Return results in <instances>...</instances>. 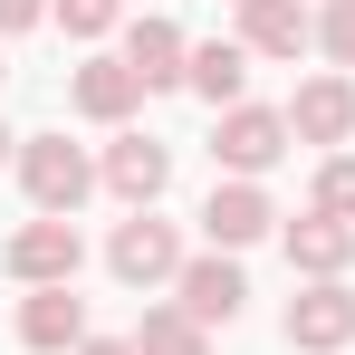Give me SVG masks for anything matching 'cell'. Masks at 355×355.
I'll return each instance as SVG.
<instances>
[{
	"label": "cell",
	"instance_id": "obj_1",
	"mask_svg": "<svg viewBox=\"0 0 355 355\" xmlns=\"http://www.w3.org/2000/svg\"><path fill=\"white\" fill-rule=\"evenodd\" d=\"M297 154V135H288V106H231V116H211V173L221 182H269L279 164Z\"/></svg>",
	"mask_w": 355,
	"mask_h": 355
},
{
	"label": "cell",
	"instance_id": "obj_2",
	"mask_svg": "<svg viewBox=\"0 0 355 355\" xmlns=\"http://www.w3.org/2000/svg\"><path fill=\"white\" fill-rule=\"evenodd\" d=\"M182 259H192V240H182V221H164V211H125L116 231H106V279L135 288V297L173 288Z\"/></svg>",
	"mask_w": 355,
	"mask_h": 355
},
{
	"label": "cell",
	"instance_id": "obj_3",
	"mask_svg": "<svg viewBox=\"0 0 355 355\" xmlns=\"http://www.w3.org/2000/svg\"><path fill=\"white\" fill-rule=\"evenodd\" d=\"M19 192H29V211H87V192H96V154L87 144H67V135H19Z\"/></svg>",
	"mask_w": 355,
	"mask_h": 355
},
{
	"label": "cell",
	"instance_id": "obj_4",
	"mask_svg": "<svg viewBox=\"0 0 355 355\" xmlns=\"http://www.w3.org/2000/svg\"><path fill=\"white\" fill-rule=\"evenodd\" d=\"M0 269H10L19 288H77V269H87V231H77L67 211H29L19 231L0 240Z\"/></svg>",
	"mask_w": 355,
	"mask_h": 355
},
{
	"label": "cell",
	"instance_id": "obj_5",
	"mask_svg": "<svg viewBox=\"0 0 355 355\" xmlns=\"http://www.w3.org/2000/svg\"><path fill=\"white\" fill-rule=\"evenodd\" d=\"M96 192H116L125 211H154V202L173 192V144L144 135V125L106 135V144H96Z\"/></svg>",
	"mask_w": 355,
	"mask_h": 355
},
{
	"label": "cell",
	"instance_id": "obj_6",
	"mask_svg": "<svg viewBox=\"0 0 355 355\" xmlns=\"http://www.w3.org/2000/svg\"><path fill=\"white\" fill-rule=\"evenodd\" d=\"M192 221H202V250H259V240H279V221H288V211H279V202H269V182H221L211 173V192H202V211H192Z\"/></svg>",
	"mask_w": 355,
	"mask_h": 355
},
{
	"label": "cell",
	"instance_id": "obj_7",
	"mask_svg": "<svg viewBox=\"0 0 355 355\" xmlns=\"http://www.w3.org/2000/svg\"><path fill=\"white\" fill-rule=\"evenodd\" d=\"M279 336L297 355H346L355 346V279H297V297L279 307Z\"/></svg>",
	"mask_w": 355,
	"mask_h": 355
},
{
	"label": "cell",
	"instance_id": "obj_8",
	"mask_svg": "<svg viewBox=\"0 0 355 355\" xmlns=\"http://www.w3.org/2000/svg\"><path fill=\"white\" fill-rule=\"evenodd\" d=\"M231 39L250 49V58H269V67H297L307 49H317V0H240Z\"/></svg>",
	"mask_w": 355,
	"mask_h": 355
},
{
	"label": "cell",
	"instance_id": "obj_9",
	"mask_svg": "<svg viewBox=\"0 0 355 355\" xmlns=\"http://www.w3.org/2000/svg\"><path fill=\"white\" fill-rule=\"evenodd\" d=\"M116 58L135 67V87H144V96H173L182 77H192V39H182L164 10H135V19L116 29Z\"/></svg>",
	"mask_w": 355,
	"mask_h": 355
},
{
	"label": "cell",
	"instance_id": "obj_10",
	"mask_svg": "<svg viewBox=\"0 0 355 355\" xmlns=\"http://www.w3.org/2000/svg\"><path fill=\"white\" fill-rule=\"evenodd\" d=\"M135 106H144V87H135V67L116 58V49H87V58L67 67V116L106 125V135H125L135 125Z\"/></svg>",
	"mask_w": 355,
	"mask_h": 355
},
{
	"label": "cell",
	"instance_id": "obj_11",
	"mask_svg": "<svg viewBox=\"0 0 355 355\" xmlns=\"http://www.w3.org/2000/svg\"><path fill=\"white\" fill-rule=\"evenodd\" d=\"M173 307L192 327H240V307H250V269H240L231 250H192L173 279Z\"/></svg>",
	"mask_w": 355,
	"mask_h": 355
},
{
	"label": "cell",
	"instance_id": "obj_12",
	"mask_svg": "<svg viewBox=\"0 0 355 355\" xmlns=\"http://www.w3.org/2000/svg\"><path fill=\"white\" fill-rule=\"evenodd\" d=\"M288 135H297V144H317V154H346V144H355V77H346V67L297 77V96H288Z\"/></svg>",
	"mask_w": 355,
	"mask_h": 355
},
{
	"label": "cell",
	"instance_id": "obj_13",
	"mask_svg": "<svg viewBox=\"0 0 355 355\" xmlns=\"http://www.w3.org/2000/svg\"><path fill=\"white\" fill-rule=\"evenodd\" d=\"M10 336L29 355H77L96 327H87V297L77 288H19V307H10Z\"/></svg>",
	"mask_w": 355,
	"mask_h": 355
},
{
	"label": "cell",
	"instance_id": "obj_14",
	"mask_svg": "<svg viewBox=\"0 0 355 355\" xmlns=\"http://www.w3.org/2000/svg\"><path fill=\"white\" fill-rule=\"evenodd\" d=\"M279 250H288L297 279H346V269H355V221L297 211V221H279Z\"/></svg>",
	"mask_w": 355,
	"mask_h": 355
},
{
	"label": "cell",
	"instance_id": "obj_15",
	"mask_svg": "<svg viewBox=\"0 0 355 355\" xmlns=\"http://www.w3.org/2000/svg\"><path fill=\"white\" fill-rule=\"evenodd\" d=\"M250 49L240 39H192V77H182V96H202L211 116H231V106H250Z\"/></svg>",
	"mask_w": 355,
	"mask_h": 355
},
{
	"label": "cell",
	"instance_id": "obj_16",
	"mask_svg": "<svg viewBox=\"0 0 355 355\" xmlns=\"http://www.w3.org/2000/svg\"><path fill=\"white\" fill-rule=\"evenodd\" d=\"M125 336H135V355H211V327H192L173 297H154V307H144Z\"/></svg>",
	"mask_w": 355,
	"mask_h": 355
},
{
	"label": "cell",
	"instance_id": "obj_17",
	"mask_svg": "<svg viewBox=\"0 0 355 355\" xmlns=\"http://www.w3.org/2000/svg\"><path fill=\"white\" fill-rule=\"evenodd\" d=\"M49 19H58L77 49H106L125 19H135V0H49Z\"/></svg>",
	"mask_w": 355,
	"mask_h": 355
},
{
	"label": "cell",
	"instance_id": "obj_18",
	"mask_svg": "<svg viewBox=\"0 0 355 355\" xmlns=\"http://www.w3.org/2000/svg\"><path fill=\"white\" fill-rule=\"evenodd\" d=\"M307 211L355 221V154H317V173H307Z\"/></svg>",
	"mask_w": 355,
	"mask_h": 355
},
{
	"label": "cell",
	"instance_id": "obj_19",
	"mask_svg": "<svg viewBox=\"0 0 355 355\" xmlns=\"http://www.w3.org/2000/svg\"><path fill=\"white\" fill-rule=\"evenodd\" d=\"M317 58L355 77V0H317Z\"/></svg>",
	"mask_w": 355,
	"mask_h": 355
},
{
	"label": "cell",
	"instance_id": "obj_20",
	"mask_svg": "<svg viewBox=\"0 0 355 355\" xmlns=\"http://www.w3.org/2000/svg\"><path fill=\"white\" fill-rule=\"evenodd\" d=\"M29 29H49V0H0V49L29 39Z\"/></svg>",
	"mask_w": 355,
	"mask_h": 355
},
{
	"label": "cell",
	"instance_id": "obj_21",
	"mask_svg": "<svg viewBox=\"0 0 355 355\" xmlns=\"http://www.w3.org/2000/svg\"><path fill=\"white\" fill-rule=\"evenodd\" d=\"M77 355H135V336H87Z\"/></svg>",
	"mask_w": 355,
	"mask_h": 355
},
{
	"label": "cell",
	"instance_id": "obj_22",
	"mask_svg": "<svg viewBox=\"0 0 355 355\" xmlns=\"http://www.w3.org/2000/svg\"><path fill=\"white\" fill-rule=\"evenodd\" d=\"M10 164H19V135H10V125H0V173H10Z\"/></svg>",
	"mask_w": 355,
	"mask_h": 355
},
{
	"label": "cell",
	"instance_id": "obj_23",
	"mask_svg": "<svg viewBox=\"0 0 355 355\" xmlns=\"http://www.w3.org/2000/svg\"><path fill=\"white\" fill-rule=\"evenodd\" d=\"M135 10H164V0H135Z\"/></svg>",
	"mask_w": 355,
	"mask_h": 355
},
{
	"label": "cell",
	"instance_id": "obj_24",
	"mask_svg": "<svg viewBox=\"0 0 355 355\" xmlns=\"http://www.w3.org/2000/svg\"><path fill=\"white\" fill-rule=\"evenodd\" d=\"M0 77H10V58H0Z\"/></svg>",
	"mask_w": 355,
	"mask_h": 355
},
{
	"label": "cell",
	"instance_id": "obj_25",
	"mask_svg": "<svg viewBox=\"0 0 355 355\" xmlns=\"http://www.w3.org/2000/svg\"><path fill=\"white\" fill-rule=\"evenodd\" d=\"M231 10H240V0H231Z\"/></svg>",
	"mask_w": 355,
	"mask_h": 355
}]
</instances>
